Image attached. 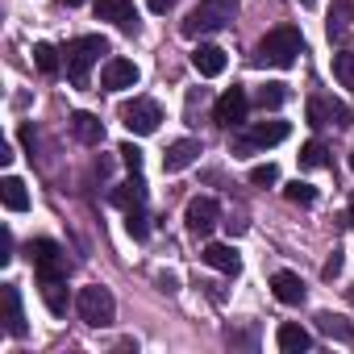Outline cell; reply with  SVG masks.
Here are the masks:
<instances>
[{
	"label": "cell",
	"mask_w": 354,
	"mask_h": 354,
	"mask_svg": "<svg viewBox=\"0 0 354 354\" xmlns=\"http://www.w3.org/2000/svg\"><path fill=\"white\" fill-rule=\"evenodd\" d=\"M0 201H5L9 213H26L30 209V192H26V184L17 180V175H9V180L0 184Z\"/></svg>",
	"instance_id": "7402d4cb"
},
{
	"label": "cell",
	"mask_w": 354,
	"mask_h": 354,
	"mask_svg": "<svg viewBox=\"0 0 354 354\" xmlns=\"http://www.w3.org/2000/svg\"><path fill=\"white\" fill-rule=\"evenodd\" d=\"M146 5H150V13H167V9L175 5V0H146Z\"/></svg>",
	"instance_id": "8d00e7d4"
},
{
	"label": "cell",
	"mask_w": 354,
	"mask_h": 354,
	"mask_svg": "<svg viewBox=\"0 0 354 354\" xmlns=\"http://www.w3.org/2000/svg\"><path fill=\"white\" fill-rule=\"evenodd\" d=\"M13 158H17L13 146H9V142H0V162H13Z\"/></svg>",
	"instance_id": "74e56055"
},
{
	"label": "cell",
	"mask_w": 354,
	"mask_h": 354,
	"mask_svg": "<svg viewBox=\"0 0 354 354\" xmlns=\"http://www.w3.org/2000/svg\"><path fill=\"white\" fill-rule=\"evenodd\" d=\"M346 38V0H337V9L329 13V42Z\"/></svg>",
	"instance_id": "f546056e"
},
{
	"label": "cell",
	"mask_w": 354,
	"mask_h": 354,
	"mask_svg": "<svg viewBox=\"0 0 354 354\" xmlns=\"http://www.w3.org/2000/svg\"><path fill=\"white\" fill-rule=\"evenodd\" d=\"M350 171H354V150H350Z\"/></svg>",
	"instance_id": "b9f144b4"
},
{
	"label": "cell",
	"mask_w": 354,
	"mask_h": 354,
	"mask_svg": "<svg viewBox=\"0 0 354 354\" xmlns=\"http://www.w3.org/2000/svg\"><path fill=\"white\" fill-rule=\"evenodd\" d=\"M59 5H67V9H75V5H84V0H59Z\"/></svg>",
	"instance_id": "ab89813d"
},
{
	"label": "cell",
	"mask_w": 354,
	"mask_h": 354,
	"mask_svg": "<svg viewBox=\"0 0 354 354\" xmlns=\"http://www.w3.org/2000/svg\"><path fill=\"white\" fill-rule=\"evenodd\" d=\"M300 167H304V171H317V167H329V154H325V146H321V142H308V146L300 150Z\"/></svg>",
	"instance_id": "4316f807"
},
{
	"label": "cell",
	"mask_w": 354,
	"mask_h": 354,
	"mask_svg": "<svg viewBox=\"0 0 354 354\" xmlns=\"http://www.w3.org/2000/svg\"><path fill=\"white\" fill-rule=\"evenodd\" d=\"M254 100H259V109H279L288 100V84H263Z\"/></svg>",
	"instance_id": "484cf974"
},
{
	"label": "cell",
	"mask_w": 354,
	"mask_h": 354,
	"mask_svg": "<svg viewBox=\"0 0 354 354\" xmlns=\"http://www.w3.org/2000/svg\"><path fill=\"white\" fill-rule=\"evenodd\" d=\"M201 154H205L201 138H180V142H171V146H167V154H162V171H167V175H175V171L192 167Z\"/></svg>",
	"instance_id": "4fadbf2b"
},
{
	"label": "cell",
	"mask_w": 354,
	"mask_h": 354,
	"mask_svg": "<svg viewBox=\"0 0 354 354\" xmlns=\"http://www.w3.org/2000/svg\"><path fill=\"white\" fill-rule=\"evenodd\" d=\"M100 55H109V42L100 34H84V38H71L63 46V67H67V80L75 88H88L92 80V67L100 63Z\"/></svg>",
	"instance_id": "7a4b0ae2"
},
{
	"label": "cell",
	"mask_w": 354,
	"mask_h": 354,
	"mask_svg": "<svg viewBox=\"0 0 354 354\" xmlns=\"http://www.w3.org/2000/svg\"><path fill=\"white\" fill-rule=\"evenodd\" d=\"M109 201H113L117 209H125V213H133V209H142V205H146V184H142V175H129V180H125V184H117Z\"/></svg>",
	"instance_id": "d6986e66"
},
{
	"label": "cell",
	"mask_w": 354,
	"mask_h": 354,
	"mask_svg": "<svg viewBox=\"0 0 354 354\" xmlns=\"http://www.w3.org/2000/svg\"><path fill=\"white\" fill-rule=\"evenodd\" d=\"M308 125H317V129L321 125H342L346 129V125H354V113L333 96H313L308 100Z\"/></svg>",
	"instance_id": "30bf717a"
},
{
	"label": "cell",
	"mask_w": 354,
	"mask_h": 354,
	"mask_svg": "<svg viewBox=\"0 0 354 354\" xmlns=\"http://www.w3.org/2000/svg\"><path fill=\"white\" fill-rule=\"evenodd\" d=\"M337 271H342V250H333V254H329V263L321 267V275H325V279H337Z\"/></svg>",
	"instance_id": "836d02e7"
},
{
	"label": "cell",
	"mask_w": 354,
	"mask_h": 354,
	"mask_svg": "<svg viewBox=\"0 0 354 354\" xmlns=\"http://www.w3.org/2000/svg\"><path fill=\"white\" fill-rule=\"evenodd\" d=\"M96 17L113 21L125 34H138V9H133V0H96Z\"/></svg>",
	"instance_id": "7c38bea8"
},
{
	"label": "cell",
	"mask_w": 354,
	"mask_h": 354,
	"mask_svg": "<svg viewBox=\"0 0 354 354\" xmlns=\"http://www.w3.org/2000/svg\"><path fill=\"white\" fill-rule=\"evenodd\" d=\"M117 154H121V162L129 167V175H142V150H138L133 142H125V146H121Z\"/></svg>",
	"instance_id": "4dcf8cb0"
},
{
	"label": "cell",
	"mask_w": 354,
	"mask_h": 354,
	"mask_svg": "<svg viewBox=\"0 0 354 354\" xmlns=\"http://www.w3.org/2000/svg\"><path fill=\"white\" fill-rule=\"evenodd\" d=\"M246 109H250V96H246V88H225L221 96H217V104H213V121L217 125H225V129H238V125H246Z\"/></svg>",
	"instance_id": "52a82bcc"
},
{
	"label": "cell",
	"mask_w": 354,
	"mask_h": 354,
	"mask_svg": "<svg viewBox=\"0 0 354 354\" xmlns=\"http://www.w3.org/2000/svg\"><path fill=\"white\" fill-rule=\"evenodd\" d=\"M121 121H125V129L129 133H154L158 129V121H162V109H158V100H150V96H133V100H125L121 104Z\"/></svg>",
	"instance_id": "8992f818"
},
{
	"label": "cell",
	"mask_w": 354,
	"mask_h": 354,
	"mask_svg": "<svg viewBox=\"0 0 354 354\" xmlns=\"http://www.w3.org/2000/svg\"><path fill=\"white\" fill-rule=\"evenodd\" d=\"M288 133H292L288 121H259V125H250V129L234 142V150H267V146H279Z\"/></svg>",
	"instance_id": "9c48e42d"
},
{
	"label": "cell",
	"mask_w": 354,
	"mask_h": 354,
	"mask_svg": "<svg viewBox=\"0 0 354 354\" xmlns=\"http://www.w3.org/2000/svg\"><path fill=\"white\" fill-rule=\"evenodd\" d=\"M125 230H129V234H133L138 242H146V234H150V230H146V217H142V209L125 213Z\"/></svg>",
	"instance_id": "d6a6232c"
},
{
	"label": "cell",
	"mask_w": 354,
	"mask_h": 354,
	"mask_svg": "<svg viewBox=\"0 0 354 354\" xmlns=\"http://www.w3.org/2000/svg\"><path fill=\"white\" fill-rule=\"evenodd\" d=\"M0 263H13V234H0Z\"/></svg>",
	"instance_id": "e575fe53"
},
{
	"label": "cell",
	"mask_w": 354,
	"mask_h": 354,
	"mask_svg": "<svg viewBox=\"0 0 354 354\" xmlns=\"http://www.w3.org/2000/svg\"><path fill=\"white\" fill-rule=\"evenodd\" d=\"M346 221H350V225H354V201H350V217H346Z\"/></svg>",
	"instance_id": "60d3db41"
},
{
	"label": "cell",
	"mask_w": 354,
	"mask_h": 354,
	"mask_svg": "<svg viewBox=\"0 0 354 354\" xmlns=\"http://www.w3.org/2000/svg\"><path fill=\"white\" fill-rule=\"evenodd\" d=\"M283 196H288L292 205H317V188H313V184H300V180H292V184L283 188Z\"/></svg>",
	"instance_id": "83f0119b"
},
{
	"label": "cell",
	"mask_w": 354,
	"mask_h": 354,
	"mask_svg": "<svg viewBox=\"0 0 354 354\" xmlns=\"http://www.w3.org/2000/svg\"><path fill=\"white\" fill-rule=\"evenodd\" d=\"M300 50H304L300 30H296V26H275V30L254 46V59H250V63H254V67H279V71H288Z\"/></svg>",
	"instance_id": "6da1fadb"
},
{
	"label": "cell",
	"mask_w": 354,
	"mask_h": 354,
	"mask_svg": "<svg viewBox=\"0 0 354 354\" xmlns=\"http://www.w3.org/2000/svg\"><path fill=\"white\" fill-rule=\"evenodd\" d=\"M238 0H201V5L188 13V21H184V34L188 38H205V34H217V30H225L234 17H238Z\"/></svg>",
	"instance_id": "3957f363"
},
{
	"label": "cell",
	"mask_w": 354,
	"mask_h": 354,
	"mask_svg": "<svg viewBox=\"0 0 354 354\" xmlns=\"http://www.w3.org/2000/svg\"><path fill=\"white\" fill-rule=\"evenodd\" d=\"M138 80H142V71H138V63H133V59L109 55V59H104V67H100V88H104V92H125V88H133Z\"/></svg>",
	"instance_id": "ba28073f"
},
{
	"label": "cell",
	"mask_w": 354,
	"mask_h": 354,
	"mask_svg": "<svg viewBox=\"0 0 354 354\" xmlns=\"http://www.w3.org/2000/svg\"><path fill=\"white\" fill-rule=\"evenodd\" d=\"M71 133L84 142V146H100L104 142V121L96 117V113H71Z\"/></svg>",
	"instance_id": "ffe728a7"
},
{
	"label": "cell",
	"mask_w": 354,
	"mask_h": 354,
	"mask_svg": "<svg viewBox=\"0 0 354 354\" xmlns=\"http://www.w3.org/2000/svg\"><path fill=\"white\" fill-rule=\"evenodd\" d=\"M5 333L9 337H26V313H21V288L17 283H5Z\"/></svg>",
	"instance_id": "9a60e30c"
},
{
	"label": "cell",
	"mask_w": 354,
	"mask_h": 354,
	"mask_svg": "<svg viewBox=\"0 0 354 354\" xmlns=\"http://www.w3.org/2000/svg\"><path fill=\"white\" fill-rule=\"evenodd\" d=\"M250 184H254V188H271V184H279V167H275V162H259V167L250 171Z\"/></svg>",
	"instance_id": "f1b7e54d"
},
{
	"label": "cell",
	"mask_w": 354,
	"mask_h": 354,
	"mask_svg": "<svg viewBox=\"0 0 354 354\" xmlns=\"http://www.w3.org/2000/svg\"><path fill=\"white\" fill-rule=\"evenodd\" d=\"M184 221H188V230H192L196 238H209V234L217 230V221H221V205H217L213 196H196V201H188Z\"/></svg>",
	"instance_id": "8fae6325"
},
{
	"label": "cell",
	"mask_w": 354,
	"mask_h": 354,
	"mask_svg": "<svg viewBox=\"0 0 354 354\" xmlns=\"http://www.w3.org/2000/svg\"><path fill=\"white\" fill-rule=\"evenodd\" d=\"M275 346H279L283 354H304V350H313V333H308L304 325H296V321H283V325L275 329Z\"/></svg>",
	"instance_id": "e0dca14e"
},
{
	"label": "cell",
	"mask_w": 354,
	"mask_h": 354,
	"mask_svg": "<svg viewBox=\"0 0 354 354\" xmlns=\"http://www.w3.org/2000/svg\"><path fill=\"white\" fill-rule=\"evenodd\" d=\"M271 292H275V300L279 304H304V279L296 275V271H275L271 275Z\"/></svg>",
	"instance_id": "2e32d148"
},
{
	"label": "cell",
	"mask_w": 354,
	"mask_h": 354,
	"mask_svg": "<svg viewBox=\"0 0 354 354\" xmlns=\"http://www.w3.org/2000/svg\"><path fill=\"white\" fill-rule=\"evenodd\" d=\"M333 80L346 84V88H354V50H337L333 55Z\"/></svg>",
	"instance_id": "d4e9b609"
},
{
	"label": "cell",
	"mask_w": 354,
	"mask_h": 354,
	"mask_svg": "<svg viewBox=\"0 0 354 354\" xmlns=\"http://www.w3.org/2000/svg\"><path fill=\"white\" fill-rule=\"evenodd\" d=\"M21 146L30 150V158H34V146H38V138H34V129L30 125H21Z\"/></svg>",
	"instance_id": "d590c367"
},
{
	"label": "cell",
	"mask_w": 354,
	"mask_h": 354,
	"mask_svg": "<svg viewBox=\"0 0 354 354\" xmlns=\"http://www.w3.org/2000/svg\"><path fill=\"white\" fill-rule=\"evenodd\" d=\"M34 67H38L42 75H59L63 59H59V50H55L50 42H38V46H34Z\"/></svg>",
	"instance_id": "cb8c5ba5"
},
{
	"label": "cell",
	"mask_w": 354,
	"mask_h": 354,
	"mask_svg": "<svg viewBox=\"0 0 354 354\" xmlns=\"http://www.w3.org/2000/svg\"><path fill=\"white\" fill-rule=\"evenodd\" d=\"M225 342H230V346L254 350V346H259V333H254V329H225Z\"/></svg>",
	"instance_id": "1f68e13d"
},
{
	"label": "cell",
	"mask_w": 354,
	"mask_h": 354,
	"mask_svg": "<svg viewBox=\"0 0 354 354\" xmlns=\"http://www.w3.org/2000/svg\"><path fill=\"white\" fill-rule=\"evenodd\" d=\"M300 5H313V0H300Z\"/></svg>",
	"instance_id": "7bdbcfd3"
},
{
	"label": "cell",
	"mask_w": 354,
	"mask_h": 354,
	"mask_svg": "<svg viewBox=\"0 0 354 354\" xmlns=\"http://www.w3.org/2000/svg\"><path fill=\"white\" fill-rule=\"evenodd\" d=\"M42 300H46V308H50L55 317H67V304H71V296H67V279H50V283H42Z\"/></svg>",
	"instance_id": "603a6c76"
},
{
	"label": "cell",
	"mask_w": 354,
	"mask_h": 354,
	"mask_svg": "<svg viewBox=\"0 0 354 354\" xmlns=\"http://www.w3.org/2000/svg\"><path fill=\"white\" fill-rule=\"evenodd\" d=\"M192 67H196L205 80H217V75L230 67V59H225V50H221V46H213V42H201V46L192 50Z\"/></svg>",
	"instance_id": "5bb4252c"
},
{
	"label": "cell",
	"mask_w": 354,
	"mask_h": 354,
	"mask_svg": "<svg viewBox=\"0 0 354 354\" xmlns=\"http://www.w3.org/2000/svg\"><path fill=\"white\" fill-rule=\"evenodd\" d=\"M75 313H80V321H84V325H92V329L113 325V317H117L113 292H109V288H100V283L80 288V296H75Z\"/></svg>",
	"instance_id": "5b68a950"
},
{
	"label": "cell",
	"mask_w": 354,
	"mask_h": 354,
	"mask_svg": "<svg viewBox=\"0 0 354 354\" xmlns=\"http://www.w3.org/2000/svg\"><path fill=\"white\" fill-rule=\"evenodd\" d=\"M317 329L333 342H354V325L342 317V313H317Z\"/></svg>",
	"instance_id": "44dd1931"
},
{
	"label": "cell",
	"mask_w": 354,
	"mask_h": 354,
	"mask_svg": "<svg viewBox=\"0 0 354 354\" xmlns=\"http://www.w3.org/2000/svg\"><path fill=\"white\" fill-rule=\"evenodd\" d=\"M158 288L162 292H175V275H158Z\"/></svg>",
	"instance_id": "f35d334b"
},
{
	"label": "cell",
	"mask_w": 354,
	"mask_h": 354,
	"mask_svg": "<svg viewBox=\"0 0 354 354\" xmlns=\"http://www.w3.org/2000/svg\"><path fill=\"white\" fill-rule=\"evenodd\" d=\"M201 259H205L213 271H221V275H238V271H242V259H238V250H234V246H225V242H209Z\"/></svg>",
	"instance_id": "ac0fdd59"
},
{
	"label": "cell",
	"mask_w": 354,
	"mask_h": 354,
	"mask_svg": "<svg viewBox=\"0 0 354 354\" xmlns=\"http://www.w3.org/2000/svg\"><path fill=\"white\" fill-rule=\"evenodd\" d=\"M30 267L38 275V283H50V279H67V254L55 238H34L30 242Z\"/></svg>",
	"instance_id": "277c9868"
}]
</instances>
